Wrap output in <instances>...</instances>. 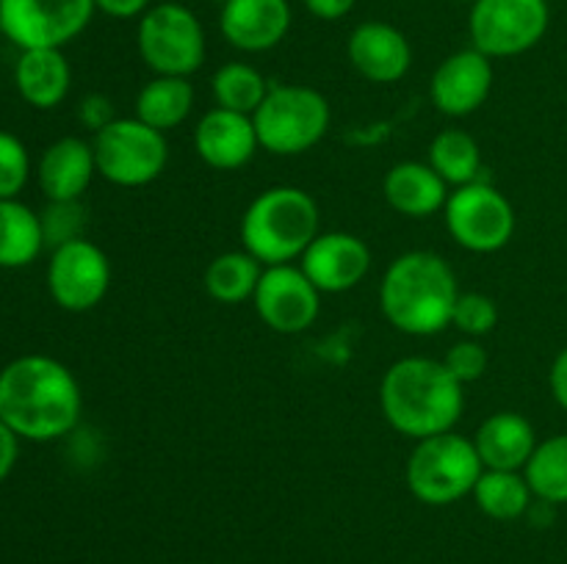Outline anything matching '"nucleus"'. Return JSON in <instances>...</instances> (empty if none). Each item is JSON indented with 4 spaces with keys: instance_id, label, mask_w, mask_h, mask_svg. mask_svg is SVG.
Here are the masks:
<instances>
[{
    "instance_id": "4be33fe9",
    "label": "nucleus",
    "mask_w": 567,
    "mask_h": 564,
    "mask_svg": "<svg viewBox=\"0 0 567 564\" xmlns=\"http://www.w3.org/2000/svg\"><path fill=\"white\" fill-rule=\"evenodd\" d=\"M14 81L22 100L31 103L33 108H55L70 92V61L61 53V48L22 50L14 70Z\"/></svg>"
},
{
    "instance_id": "1a4fd4ad",
    "label": "nucleus",
    "mask_w": 567,
    "mask_h": 564,
    "mask_svg": "<svg viewBox=\"0 0 567 564\" xmlns=\"http://www.w3.org/2000/svg\"><path fill=\"white\" fill-rule=\"evenodd\" d=\"M548 25V0H476L468 14L471 48L487 59H513L537 48Z\"/></svg>"
},
{
    "instance_id": "cd10ccee",
    "label": "nucleus",
    "mask_w": 567,
    "mask_h": 564,
    "mask_svg": "<svg viewBox=\"0 0 567 564\" xmlns=\"http://www.w3.org/2000/svg\"><path fill=\"white\" fill-rule=\"evenodd\" d=\"M269 88L271 86L264 77V72L258 66L247 64V61H227L210 77V92H214L216 105L247 116L258 111Z\"/></svg>"
},
{
    "instance_id": "a211bd4d",
    "label": "nucleus",
    "mask_w": 567,
    "mask_h": 564,
    "mask_svg": "<svg viewBox=\"0 0 567 564\" xmlns=\"http://www.w3.org/2000/svg\"><path fill=\"white\" fill-rule=\"evenodd\" d=\"M194 149L210 169H241L260 149L252 116L216 105L208 114H203V119L194 127Z\"/></svg>"
},
{
    "instance_id": "f704fd0d",
    "label": "nucleus",
    "mask_w": 567,
    "mask_h": 564,
    "mask_svg": "<svg viewBox=\"0 0 567 564\" xmlns=\"http://www.w3.org/2000/svg\"><path fill=\"white\" fill-rule=\"evenodd\" d=\"M94 6L114 20H133V17L138 20L153 6V0H94Z\"/></svg>"
},
{
    "instance_id": "f3484780",
    "label": "nucleus",
    "mask_w": 567,
    "mask_h": 564,
    "mask_svg": "<svg viewBox=\"0 0 567 564\" xmlns=\"http://www.w3.org/2000/svg\"><path fill=\"white\" fill-rule=\"evenodd\" d=\"M349 64L371 83H396L413 66L410 39L396 25L382 20L360 22L347 42Z\"/></svg>"
},
{
    "instance_id": "4c0bfd02",
    "label": "nucleus",
    "mask_w": 567,
    "mask_h": 564,
    "mask_svg": "<svg viewBox=\"0 0 567 564\" xmlns=\"http://www.w3.org/2000/svg\"><path fill=\"white\" fill-rule=\"evenodd\" d=\"M17 451H20V446H17V435L3 424V420H0V481H3L6 476L11 473V468H14Z\"/></svg>"
},
{
    "instance_id": "a19ab883",
    "label": "nucleus",
    "mask_w": 567,
    "mask_h": 564,
    "mask_svg": "<svg viewBox=\"0 0 567 564\" xmlns=\"http://www.w3.org/2000/svg\"><path fill=\"white\" fill-rule=\"evenodd\" d=\"M0 33H3V28H0Z\"/></svg>"
},
{
    "instance_id": "f03ea898",
    "label": "nucleus",
    "mask_w": 567,
    "mask_h": 564,
    "mask_svg": "<svg viewBox=\"0 0 567 564\" xmlns=\"http://www.w3.org/2000/svg\"><path fill=\"white\" fill-rule=\"evenodd\" d=\"M380 407L391 429L424 440L454 429L465 409V396L443 359L404 357L382 376Z\"/></svg>"
},
{
    "instance_id": "20e7f679",
    "label": "nucleus",
    "mask_w": 567,
    "mask_h": 564,
    "mask_svg": "<svg viewBox=\"0 0 567 564\" xmlns=\"http://www.w3.org/2000/svg\"><path fill=\"white\" fill-rule=\"evenodd\" d=\"M321 213L316 199L299 186L260 191L241 216V243L264 265L293 263L319 236Z\"/></svg>"
},
{
    "instance_id": "393cba45",
    "label": "nucleus",
    "mask_w": 567,
    "mask_h": 564,
    "mask_svg": "<svg viewBox=\"0 0 567 564\" xmlns=\"http://www.w3.org/2000/svg\"><path fill=\"white\" fill-rule=\"evenodd\" d=\"M266 265L255 260L247 249L216 254L205 269V291L219 304H241L255 296Z\"/></svg>"
},
{
    "instance_id": "c756f323",
    "label": "nucleus",
    "mask_w": 567,
    "mask_h": 564,
    "mask_svg": "<svg viewBox=\"0 0 567 564\" xmlns=\"http://www.w3.org/2000/svg\"><path fill=\"white\" fill-rule=\"evenodd\" d=\"M498 324V307L487 293L480 291H465L460 293L457 304L452 313V326H457L465 337H480L491 335Z\"/></svg>"
},
{
    "instance_id": "5701e85b",
    "label": "nucleus",
    "mask_w": 567,
    "mask_h": 564,
    "mask_svg": "<svg viewBox=\"0 0 567 564\" xmlns=\"http://www.w3.org/2000/svg\"><path fill=\"white\" fill-rule=\"evenodd\" d=\"M194 111V86L188 77L155 75L136 97V116L161 133L181 127Z\"/></svg>"
},
{
    "instance_id": "ea45409f",
    "label": "nucleus",
    "mask_w": 567,
    "mask_h": 564,
    "mask_svg": "<svg viewBox=\"0 0 567 564\" xmlns=\"http://www.w3.org/2000/svg\"><path fill=\"white\" fill-rule=\"evenodd\" d=\"M214 3H219V6H221V3H225V0H214Z\"/></svg>"
},
{
    "instance_id": "aec40b11",
    "label": "nucleus",
    "mask_w": 567,
    "mask_h": 564,
    "mask_svg": "<svg viewBox=\"0 0 567 564\" xmlns=\"http://www.w3.org/2000/svg\"><path fill=\"white\" fill-rule=\"evenodd\" d=\"M476 453L487 470H524L537 448L535 426L520 412H493L476 429Z\"/></svg>"
},
{
    "instance_id": "72a5a7b5",
    "label": "nucleus",
    "mask_w": 567,
    "mask_h": 564,
    "mask_svg": "<svg viewBox=\"0 0 567 564\" xmlns=\"http://www.w3.org/2000/svg\"><path fill=\"white\" fill-rule=\"evenodd\" d=\"M81 119L97 133L100 127H105L109 122L116 119L114 108H111V100L103 97V94H89V97L81 103Z\"/></svg>"
},
{
    "instance_id": "7ed1b4c3",
    "label": "nucleus",
    "mask_w": 567,
    "mask_h": 564,
    "mask_svg": "<svg viewBox=\"0 0 567 564\" xmlns=\"http://www.w3.org/2000/svg\"><path fill=\"white\" fill-rule=\"evenodd\" d=\"M457 274L446 258L413 249L393 260L380 282V307L388 324L413 337L437 335L452 324L460 299Z\"/></svg>"
},
{
    "instance_id": "bb28decb",
    "label": "nucleus",
    "mask_w": 567,
    "mask_h": 564,
    "mask_svg": "<svg viewBox=\"0 0 567 564\" xmlns=\"http://www.w3.org/2000/svg\"><path fill=\"white\" fill-rule=\"evenodd\" d=\"M426 164L446 180V186H468V182L480 180L482 149L471 133L449 127L432 138Z\"/></svg>"
},
{
    "instance_id": "7c9ffc66",
    "label": "nucleus",
    "mask_w": 567,
    "mask_h": 564,
    "mask_svg": "<svg viewBox=\"0 0 567 564\" xmlns=\"http://www.w3.org/2000/svg\"><path fill=\"white\" fill-rule=\"evenodd\" d=\"M31 160L25 144L11 133L0 130V199H14L28 182Z\"/></svg>"
},
{
    "instance_id": "ddd939ff",
    "label": "nucleus",
    "mask_w": 567,
    "mask_h": 564,
    "mask_svg": "<svg viewBox=\"0 0 567 564\" xmlns=\"http://www.w3.org/2000/svg\"><path fill=\"white\" fill-rule=\"evenodd\" d=\"M255 313L277 335H299L316 324L321 291L308 280L302 265H266L255 288Z\"/></svg>"
},
{
    "instance_id": "f257e3e1",
    "label": "nucleus",
    "mask_w": 567,
    "mask_h": 564,
    "mask_svg": "<svg viewBox=\"0 0 567 564\" xmlns=\"http://www.w3.org/2000/svg\"><path fill=\"white\" fill-rule=\"evenodd\" d=\"M81 385L64 363L25 354L0 370V420L25 440L48 442L75 429Z\"/></svg>"
},
{
    "instance_id": "412c9836",
    "label": "nucleus",
    "mask_w": 567,
    "mask_h": 564,
    "mask_svg": "<svg viewBox=\"0 0 567 564\" xmlns=\"http://www.w3.org/2000/svg\"><path fill=\"white\" fill-rule=\"evenodd\" d=\"M382 194L396 213L408 216V219H430L437 210L446 208L452 191L430 164L402 160L388 169L385 180H382Z\"/></svg>"
},
{
    "instance_id": "2eb2a0df",
    "label": "nucleus",
    "mask_w": 567,
    "mask_h": 564,
    "mask_svg": "<svg viewBox=\"0 0 567 564\" xmlns=\"http://www.w3.org/2000/svg\"><path fill=\"white\" fill-rule=\"evenodd\" d=\"M299 265L321 293H347L365 280L371 269V249L354 232H319Z\"/></svg>"
},
{
    "instance_id": "6e6552de",
    "label": "nucleus",
    "mask_w": 567,
    "mask_h": 564,
    "mask_svg": "<svg viewBox=\"0 0 567 564\" xmlns=\"http://www.w3.org/2000/svg\"><path fill=\"white\" fill-rule=\"evenodd\" d=\"M97 175L120 188H142L158 180L169 160L166 133L144 125L138 116H116L94 133Z\"/></svg>"
},
{
    "instance_id": "6ab92c4d",
    "label": "nucleus",
    "mask_w": 567,
    "mask_h": 564,
    "mask_svg": "<svg viewBox=\"0 0 567 564\" xmlns=\"http://www.w3.org/2000/svg\"><path fill=\"white\" fill-rule=\"evenodd\" d=\"M37 175L50 202H75L97 175L92 144L75 136L59 138L44 149Z\"/></svg>"
},
{
    "instance_id": "dca6fc26",
    "label": "nucleus",
    "mask_w": 567,
    "mask_h": 564,
    "mask_svg": "<svg viewBox=\"0 0 567 564\" xmlns=\"http://www.w3.org/2000/svg\"><path fill=\"white\" fill-rule=\"evenodd\" d=\"M288 0H225L219 9V31L227 44L241 53L275 50L291 31Z\"/></svg>"
},
{
    "instance_id": "2f4dec72",
    "label": "nucleus",
    "mask_w": 567,
    "mask_h": 564,
    "mask_svg": "<svg viewBox=\"0 0 567 564\" xmlns=\"http://www.w3.org/2000/svg\"><path fill=\"white\" fill-rule=\"evenodd\" d=\"M443 365L449 368V374L460 382V385H471V382H480L487 370V352L480 341L474 337H465V341L454 343L452 348L443 357Z\"/></svg>"
},
{
    "instance_id": "423d86ee",
    "label": "nucleus",
    "mask_w": 567,
    "mask_h": 564,
    "mask_svg": "<svg viewBox=\"0 0 567 564\" xmlns=\"http://www.w3.org/2000/svg\"><path fill=\"white\" fill-rule=\"evenodd\" d=\"M330 103L302 83L271 86L252 114L260 149L271 155H302L313 149L330 130Z\"/></svg>"
},
{
    "instance_id": "9b49d317",
    "label": "nucleus",
    "mask_w": 567,
    "mask_h": 564,
    "mask_svg": "<svg viewBox=\"0 0 567 564\" xmlns=\"http://www.w3.org/2000/svg\"><path fill=\"white\" fill-rule=\"evenodd\" d=\"M94 0H0V28L22 50L64 48L86 31Z\"/></svg>"
},
{
    "instance_id": "c85d7f7f",
    "label": "nucleus",
    "mask_w": 567,
    "mask_h": 564,
    "mask_svg": "<svg viewBox=\"0 0 567 564\" xmlns=\"http://www.w3.org/2000/svg\"><path fill=\"white\" fill-rule=\"evenodd\" d=\"M532 495L548 506L567 503V435H554L537 442L524 468Z\"/></svg>"
},
{
    "instance_id": "f8f14e48",
    "label": "nucleus",
    "mask_w": 567,
    "mask_h": 564,
    "mask_svg": "<svg viewBox=\"0 0 567 564\" xmlns=\"http://www.w3.org/2000/svg\"><path fill=\"white\" fill-rule=\"evenodd\" d=\"M48 288L61 310L86 313L97 307L111 288V260L89 238H75L53 249Z\"/></svg>"
},
{
    "instance_id": "473e14b6",
    "label": "nucleus",
    "mask_w": 567,
    "mask_h": 564,
    "mask_svg": "<svg viewBox=\"0 0 567 564\" xmlns=\"http://www.w3.org/2000/svg\"><path fill=\"white\" fill-rule=\"evenodd\" d=\"M42 230H44V243H53L61 247L66 241H75L83 238V208L81 202H50L48 213L42 216Z\"/></svg>"
},
{
    "instance_id": "4468645a",
    "label": "nucleus",
    "mask_w": 567,
    "mask_h": 564,
    "mask_svg": "<svg viewBox=\"0 0 567 564\" xmlns=\"http://www.w3.org/2000/svg\"><path fill=\"white\" fill-rule=\"evenodd\" d=\"M493 81H496L493 59H487L476 48L457 50V53L446 55L432 72V105L446 116H468L487 103Z\"/></svg>"
},
{
    "instance_id": "9d476101",
    "label": "nucleus",
    "mask_w": 567,
    "mask_h": 564,
    "mask_svg": "<svg viewBox=\"0 0 567 564\" xmlns=\"http://www.w3.org/2000/svg\"><path fill=\"white\" fill-rule=\"evenodd\" d=\"M449 236L454 243L476 254H493L515 236V208L507 194L485 180L457 186L443 208Z\"/></svg>"
},
{
    "instance_id": "39448f33",
    "label": "nucleus",
    "mask_w": 567,
    "mask_h": 564,
    "mask_svg": "<svg viewBox=\"0 0 567 564\" xmlns=\"http://www.w3.org/2000/svg\"><path fill=\"white\" fill-rule=\"evenodd\" d=\"M482 470L485 464L476 453L474 440L452 429L415 440L404 468V481L408 490L426 506H449L474 492Z\"/></svg>"
},
{
    "instance_id": "e433bc0d",
    "label": "nucleus",
    "mask_w": 567,
    "mask_h": 564,
    "mask_svg": "<svg viewBox=\"0 0 567 564\" xmlns=\"http://www.w3.org/2000/svg\"><path fill=\"white\" fill-rule=\"evenodd\" d=\"M548 385H551L554 401L567 412V348L554 357L551 370H548Z\"/></svg>"
},
{
    "instance_id": "a878e982",
    "label": "nucleus",
    "mask_w": 567,
    "mask_h": 564,
    "mask_svg": "<svg viewBox=\"0 0 567 564\" xmlns=\"http://www.w3.org/2000/svg\"><path fill=\"white\" fill-rule=\"evenodd\" d=\"M474 501L493 520H518L529 512L532 490L520 470H482L474 487Z\"/></svg>"
},
{
    "instance_id": "58836bf2",
    "label": "nucleus",
    "mask_w": 567,
    "mask_h": 564,
    "mask_svg": "<svg viewBox=\"0 0 567 564\" xmlns=\"http://www.w3.org/2000/svg\"><path fill=\"white\" fill-rule=\"evenodd\" d=\"M457 3H468V6H474L476 0H457Z\"/></svg>"
},
{
    "instance_id": "0eeeda50",
    "label": "nucleus",
    "mask_w": 567,
    "mask_h": 564,
    "mask_svg": "<svg viewBox=\"0 0 567 564\" xmlns=\"http://www.w3.org/2000/svg\"><path fill=\"white\" fill-rule=\"evenodd\" d=\"M136 48L153 75L192 77L205 64L208 39L199 17L183 3H153L136 25Z\"/></svg>"
},
{
    "instance_id": "c9c22d12",
    "label": "nucleus",
    "mask_w": 567,
    "mask_h": 564,
    "mask_svg": "<svg viewBox=\"0 0 567 564\" xmlns=\"http://www.w3.org/2000/svg\"><path fill=\"white\" fill-rule=\"evenodd\" d=\"M302 3L305 9H308L313 17H319V20L336 22V20H343V17L354 9L358 0H302Z\"/></svg>"
},
{
    "instance_id": "b1692460",
    "label": "nucleus",
    "mask_w": 567,
    "mask_h": 564,
    "mask_svg": "<svg viewBox=\"0 0 567 564\" xmlns=\"http://www.w3.org/2000/svg\"><path fill=\"white\" fill-rule=\"evenodd\" d=\"M42 247V216L17 199H0V269H22L33 263Z\"/></svg>"
}]
</instances>
